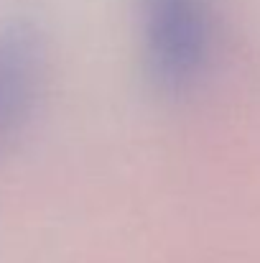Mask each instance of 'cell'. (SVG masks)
<instances>
[{"instance_id": "6da1fadb", "label": "cell", "mask_w": 260, "mask_h": 263, "mask_svg": "<svg viewBox=\"0 0 260 263\" xmlns=\"http://www.w3.org/2000/svg\"><path fill=\"white\" fill-rule=\"evenodd\" d=\"M143 69L164 95L196 87L214 51L212 0H138Z\"/></svg>"}, {"instance_id": "7a4b0ae2", "label": "cell", "mask_w": 260, "mask_h": 263, "mask_svg": "<svg viewBox=\"0 0 260 263\" xmlns=\"http://www.w3.org/2000/svg\"><path fill=\"white\" fill-rule=\"evenodd\" d=\"M46 72V49L31 26L15 23L0 28V151L33 118Z\"/></svg>"}]
</instances>
